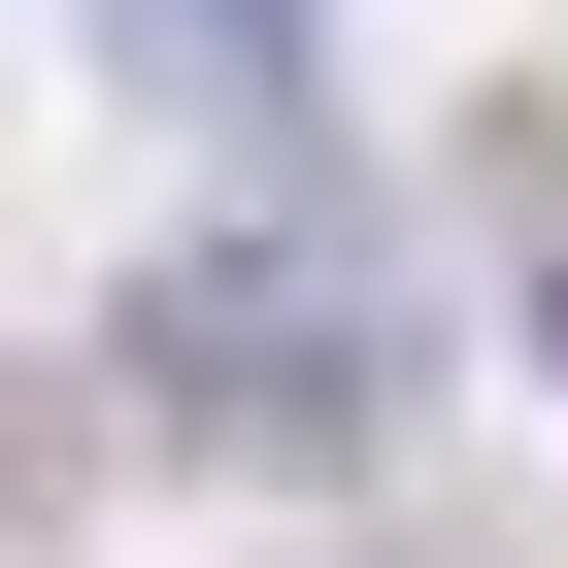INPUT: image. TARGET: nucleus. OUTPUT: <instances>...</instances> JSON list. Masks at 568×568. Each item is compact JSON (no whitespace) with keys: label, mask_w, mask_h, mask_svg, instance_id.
<instances>
[{"label":"nucleus","mask_w":568,"mask_h":568,"mask_svg":"<svg viewBox=\"0 0 568 568\" xmlns=\"http://www.w3.org/2000/svg\"><path fill=\"white\" fill-rule=\"evenodd\" d=\"M101 402H134V435H201V468H335L402 368H368V302H335V267H267V234H168L134 302H101Z\"/></svg>","instance_id":"1"},{"label":"nucleus","mask_w":568,"mask_h":568,"mask_svg":"<svg viewBox=\"0 0 568 568\" xmlns=\"http://www.w3.org/2000/svg\"><path fill=\"white\" fill-rule=\"evenodd\" d=\"M101 68L201 101V134H302V101H335V0H101Z\"/></svg>","instance_id":"2"},{"label":"nucleus","mask_w":568,"mask_h":568,"mask_svg":"<svg viewBox=\"0 0 568 568\" xmlns=\"http://www.w3.org/2000/svg\"><path fill=\"white\" fill-rule=\"evenodd\" d=\"M535 368H568V201H535Z\"/></svg>","instance_id":"3"}]
</instances>
